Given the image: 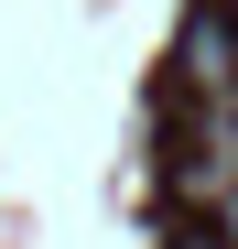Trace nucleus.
Here are the masks:
<instances>
[{
    "instance_id": "nucleus-1",
    "label": "nucleus",
    "mask_w": 238,
    "mask_h": 249,
    "mask_svg": "<svg viewBox=\"0 0 238 249\" xmlns=\"http://www.w3.org/2000/svg\"><path fill=\"white\" fill-rule=\"evenodd\" d=\"M173 87H184V108L238 98V22H227V11H195V22L173 33Z\"/></svg>"
},
{
    "instance_id": "nucleus-2",
    "label": "nucleus",
    "mask_w": 238,
    "mask_h": 249,
    "mask_svg": "<svg viewBox=\"0 0 238 249\" xmlns=\"http://www.w3.org/2000/svg\"><path fill=\"white\" fill-rule=\"evenodd\" d=\"M217 228H238V184H227V206H217Z\"/></svg>"
},
{
    "instance_id": "nucleus-3",
    "label": "nucleus",
    "mask_w": 238,
    "mask_h": 249,
    "mask_svg": "<svg viewBox=\"0 0 238 249\" xmlns=\"http://www.w3.org/2000/svg\"><path fill=\"white\" fill-rule=\"evenodd\" d=\"M173 249H227V238H173Z\"/></svg>"
}]
</instances>
